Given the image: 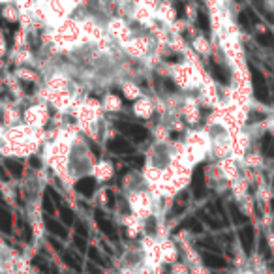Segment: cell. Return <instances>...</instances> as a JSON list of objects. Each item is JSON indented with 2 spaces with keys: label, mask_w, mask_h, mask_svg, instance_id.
<instances>
[{
  "label": "cell",
  "mask_w": 274,
  "mask_h": 274,
  "mask_svg": "<svg viewBox=\"0 0 274 274\" xmlns=\"http://www.w3.org/2000/svg\"><path fill=\"white\" fill-rule=\"evenodd\" d=\"M177 11H179V15H184V4L181 0H177Z\"/></svg>",
  "instance_id": "cell-25"
},
{
  "label": "cell",
  "mask_w": 274,
  "mask_h": 274,
  "mask_svg": "<svg viewBox=\"0 0 274 274\" xmlns=\"http://www.w3.org/2000/svg\"><path fill=\"white\" fill-rule=\"evenodd\" d=\"M102 107L107 113H119L122 109V102L116 94H105L104 100H102Z\"/></svg>",
  "instance_id": "cell-12"
},
{
  "label": "cell",
  "mask_w": 274,
  "mask_h": 274,
  "mask_svg": "<svg viewBox=\"0 0 274 274\" xmlns=\"http://www.w3.org/2000/svg\"><path fill=\"white\" fill-rule=\"evenodd\" d=\"M19 77H21V79H30V81H36V75H34L32 71H28V70H19Z\"/></svg>",
  "instance_id": "cell-24"
},
{
  "label": "cell",
  "mask_w": 274,
  "mask_h": 274,
  "mask_svg": "<svg viewBox=\"0 0 274 274\" xmlns=\"http://www.w3.org/2000/svg\"><path fill=\"white\" fill-rule=\"evenodd\" d=\"M181 113L188 124H198L199 119H201V113H199V109L192 104V102H188V104L181 109Z\"/></svg>",
  "instance_id": "cell-13"
},
{
  "label": "cell",
  "mask_w": 274,
  "mask_h": 274,
  "mask_svg": "<svg viewBox=\"0 0 274 274\" xmlns=\"http://www.w3.org/2000/svg\"><path fill=\"white\" fill-rule=\"evenodd\" d=\"M171 274H190V269H188L186 263H173L171 265Z\"/></svg>",
  "instance_id": "cell-19"
},
{
  "label": "cell",
  "mask_w": 274,
  "mask_h": 274,
  "mask_svg": "<svg viewBox=\"0 0 274 274\" xmlns=\"http://www.w3.org/2000/svg\"><path fill=\"white\" fill-rule=\"evenodd\" d=\"M132 111H133V115H135L137 119L148 121V119L154 115V111H156V104H154V100L147 98V96H141L139 100H135Z\"/></svg>",
  "instance_id": "cell-4"
},
{
  "label": "cell",
  "mask_w": 274,
  "mask_h": 274,
  "mask_svg": "<svg viewBox=\"0 0 274 274\" xmlns=\"http://www.w3.org/2000/svg\"><path fill=\"white\" fill-rule=\"evenodd\" d=\"M231 212H233V220H235V222H239V224L246 222V216H244V214H242L235 205H231Z\"/></svg>",
  "instance_id": "cell-21"
},
{
  "label": "cell",
  "mask_w": 274,
  "mask_h": 274,
  "mask_svg": "<svg viewBox=\"0 0 274 274\" xmlns=\"http://www.w3.org/2000/svg\"><path fill=\"white\" fill-rule=\"evenodd\" d=\"M173 158L175 154L171 150V143L169 141H156L154 147L150 148V154H148V164L156 165L160 169H165L173 164Z\"/></svg>",
  "instance_id": "cell-2"
},
{
  "label": "cell",
  "mask_w": 274,
  "mask_h": 274,
  "mask_svg": "<svg viewBox=\"0 0 274 274\" xmlns=\"http://www.w3.org/2000/svg\"><path fill=\"white\" fill-rule=\"evenodd\" d=\"M241 241H242V246H244V252L246 253L252 252V246H253V229L252 227H246V229L241 231Z\"/></svg>",
  "instance_id": "cell-16"
},
{
  "label": "cell",
  "mask_w": 274,
  "mask_h": 274,
  "mask_svg": "<svg viewBox=\"0 0 274 274\" xmlns=\"http://www.w3.org/2000/svg\"><path fill=\"white\" fill-rule=\"evenodd\" d=\"M258 42L261 45H274L272 34H263V36H258Z\"/></svg>",
  "instance_id": "cell-22"
},
{
  "label": "cell",
  "mask_w": 274,
  "mask_h": 274,
  "mask_svg": "<svg viewBox=\"0 0 274 274\" xmlns=\"http://www.w3.org/2000/svg\"><path fill=\"white\" fill-rule=\"evenodd\" d=\"M270 207H272V210H274V199H272V203H270Z\"/></svg>",
  "instance_id": "cell-26"
},
{
  "label": "cell",
  "mask_w": 274,
  "mask_h": 274,
  "mask_svg": "<svg viewBox=\"0 0 274 274\" xmlns=\"http://www.w3.org/2000/svg\"><path fill=\"white\" fill-rule=\"evenodd\" d=\"M19 122H23V113L17 109L15 105H10V107H6L2 111V124H4V128L15 126Z\"/></svg>",
  "instance_id": "cell-9"
},
{
  "label": "cell",
  "mask_w": 274,
  "mask_h": 274,
  "mask_svg": "<svg viewBox=\"0 0 274 274\" xmlns=\"http://www.w3.org/2000/svg\"><path fill=\"white\" fill-rule=\"evenodd\" d=\"M198 23H199V27H201V30L208 32V28H210V23H208L207 13H203V11H199V13H198Z\"/></svg>",
  "instance_id": "cell-20"
},
{
  "label": "cell",
  "mask_w": 274,
  "mask_h": 274,
  "mask_svg": "<svg viewBox=\"0 0 274 274\" xmlns=\"http://www.w3.org/2000/svg\"><path fill=\"white\" fill-rule=\"evenodd\" d=\"M130 199V208L139 220H148L154 216V198L145 190H133L128 195Z\"/></svg>",
  "instance_id": "cell-1"
},
{
  "label": "cell",
  "mask_w": 274,
  "mask_h": 274,
  "mask_svg": "<svg viewBox=\"0 0 274 274\" xmlns=\"http://www.w3.org/2000/svg\"><path fill=\"white\" fill-rule=\"evenodd\" d=\"M23 122H25L27 126L32 128V130L45 128L47 122H49V109H47V104L30 105L28 109L23 111Z\"/></svg>",
  "instance_id": "cell-3"
},
{
  "label": "cell",
  "mask_w": 274,
  "mask_h": 274,
  "mask_svg": "<svg viewBox=\"0 0 274 274\" xmlns=\"http://www.w3.org/2000/svg\"><path fill=\"white\" fill-rule=\"evenodd\" d=\"M272 90H274V85H272Z\"/></svg>",
  "instance_id": "cell-27"
},
{
  "label": "cell",
  "mask_w": 274,
  "mask_h": 274,
  "mask_svg": "<svg viewBox=\"0 0 274 274\" xmlns=\"http://www.w3.org/2000/svg\"><path fill=\"white\" fill-rule=\"evenodd\" d=\"M154 137H156V141H169V128L165 124H158L154 128Z\"/></svg>",
  "instance_id": "cell-17"
},
{
  "label": "cell",
  "mask_w": 274,
  "mask_h": 274,
  "mask_svg": "<svg viewBox=\"0 0 274 274\" xmlns=\"http://www.w3.org/2000/svg\"><path fill=\"white\" fill-rule=\"evenodd\" d=\"M263 150H265V154H267V158H274V139H270V135L265 137Z\"/></svg>",
  "instance_id": "cell-18"
},
{
  "label": "cell",
  "mask_w": 274,
  "mask_h": 274,
  "mask_svg": "<svg viewBox=\"0 0 274 274\" xmlns=\"http://www.w3.org/2000/svg\"><path fill=\"white\" fill-rule=\"evenodd\" d=\"M173 77H175V81H177V85H179V87L188 88V87H190V83H192V79H193V73H192V70L186 66V64H181V66H175Z\"/></svg>",
  "instance_id": "cell-8"
},
{
  "label": "cell",
  "mask_w": 274,
  "mask_h": 274,
  "mask_svg": "<svg viewBox=\"0 0 274 274\" xmlns=\"http://www.w3.org/2000/svg\"><path fill=\"white\" fill-rule=\"evenodd\" d=\"M68 87H70V81H68V77H64L62 73H55V75H51L49 81H47V88H49L51 92L68 90Z\"/></svg>",
  "instance_id": "cell-10"
},
{
  "label": "cell",
  "mask_w": 274,
  "mask_h": 274,
  "mask_svg": "<svg viewBox=\"0 0 274 274\" xmlns=\"http://www.w3.org/2000/svg\"><path fill=\"white\" fill-rule=\"evenodd\" d=\"M162 175H164V169H160L156 165L147 164L145 169H143V179L147 184H156V182H162Z\"/></svg>",
  "instance_id": "cell-11"
},
{
  "label": "cell",
  "mask_w": 274,
  "mask_h": 274,
  "mask_svg": "<svg viewBox=\"0 0 274 274\" xmlns=\"http://www.w3.org/2000/svg\"><path fill=\"white\" fill-rule=\"evenodd\" d=\"M160 256L164 265H173L179 259V248L171 239H160Z\"/></svg>",
  "instance_id": "cell-5"
},
{
  "label": "cell",
  "mask_w": 274,
  "mask_h": 274,
  "mask_svg": "<svg viewBox=\"0 0 274 274\" xmlns=\"http://www.w3.org/2000/svg\"><path fill=\"white\" fill-rule=\"evenodd\" d=\"M252 77H253V92H256V98L259 102H263V104H269V87H267L265 77L256 68H252Z\"/></svg>",
  "instance_id": "cell-6"
},
{
  "label": "cell",
  "mask_w": 274,
  "mask_h": 274,
  "mask_svg": "<svg viewBox=\"0 0 274 274\" xmlns=\"http://www.w3.org/2000/svg\"><path fill=\"white\" fill-rule=\"evenodd\" d=\"M259 244H261V248H259V250H261V253H263L265 258H270L269 244H267V239H265V237H261V242H259Z\"/></svg>",
  "instance_id": "cell-23"
},
{
  "label": "cell",
  "mask_w": 274,
  "mask_h": 274,
  "mask_svg": "<svg viewBox=\"0 0 274 274\" xmlns=\"http://www.w3.org/2000/svg\"><path fill=\"white\" fill-rule=\"evenodd\" d=\"M122 94L126 96L128 100H139L143 96V90H141V87L137 85V83H133V81H124L122 83Z\"/></svg>",
  "instance_id": "cell-14"
},
{
  "label": "cell",
  "mask_w": 274,
  "mask_h": 274,
  "mask_svg": "<svg viewBox=\"0 0 274 274\" xmlns=\"http://www.w3.org/2000/svg\"><path fill=\"white\" fill-rule=\"evenodd\" d=\"M92 175L98 182H107L115 175V167H113V164L107 162V160H100L98 164H94Z\"/></svg>",
  "instance_id": "cell-7"
},
{
  "label": "cell",
  "mask_w": 274,
  "mask_h": 274,
  "mask_svg": "<svg viewBox=\"0 0 274 274\" xmlns=\"http://www.w3.org/2000/svg\"><path fill=\"white\" fill-rule=\"evenodd\" d=\"M128 51H130V55L132 56H143L145 53L148 51V44H147V40H143V38H139V40H133L132 44H130V47H128Z\"/></svg>",
  "instance_id": "cell-15"
}]
</instances>
